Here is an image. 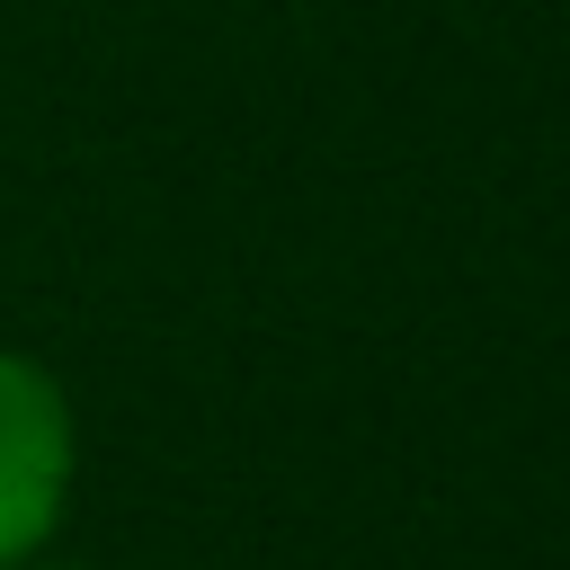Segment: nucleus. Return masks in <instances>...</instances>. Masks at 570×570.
<instances>
[{"mask_svg": "<svg viewBox=\"0 0 570 570\" xmlns=\"http://www.w3.org/2000/svg\"><path fill=\"white\" fill-rule=\"evenodd\" d=\"M71 463H80V436H71V392L0 347V570H36L53 525H62V499H71Z\"/></svg>", "mask_w": 570, "mask_h": 570, "instance_id": "obj_1", "label": "nucleus"}, {"mask_svg": "<svg viewBox=\"0 0 570 570\" xmlns=\"http://www.w3.org/2000/svg\"><path fill=\"white\" fill-rule=\"evenodd\" d=\"M36 570H80V561H36Z\"/></svg>", "mask_w": 570, "mask_h": 570, "instance_id": "obj_2", "label": "nucleus"}]
</instances>
